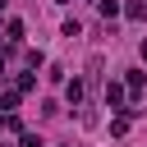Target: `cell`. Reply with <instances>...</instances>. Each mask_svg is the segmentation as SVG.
Wrapping results in <instances>:
<instances>
[{
	"mask_svg": "<svg viewBox=\"0 0 147 147\" xmlns=\"http://www.w3.org/2000/svg\"><path fill=\"white\" fill-rule=\"evenodd\" d=\"M64 96H69V106H78V101H83V83H69V87H64Z\"/></svg>",
	"mask_w": 147,
	"mask_h": 147,
	"instance_id": "obj_4",
	"label": "cell"
},
{
	"mask_svg": "<svg viewBox=\"0 0 147 147\" xmlns=\"http://www.w3.org/2000/svg\"><path fill=\"white\" fill-rule=\"evenodd\" d=\"M5 37H9V46H18V41H23V23H18V18H9V28H5Z\"/></svg>",
	"mask_w": 147,
	"mask_h": 147,
	"instance_id": "obj_3",
	"label": "cell"
},
{
	"mask_svg": "<svg viewBox=\"0 0 147 147\" xmlns=\"http://www.w3.org/2000/svg\"><path fill=\"white\" fill-rule=\"evenodd\" d=\"M106 106H110V110H119V106H124V87H119V83H110V87H106Z\"/></svg>",
	"mask_w": 147,
	"mask_h": 147,
	"instance_id": "obj_1",
	"label": "cell"
},
{
	"mask_svg": "<svg viewBox=\"0 0 147 147\" xmlns=\"http://www.w3.org/2000/svg\"><path fill=\"white\" fill-rule=\"evenodd\" d=\"M124 14H129L133 23H142V18H147V0H129V9H124Z\"/></svg>",
	"mask_w": 147,
	"mask_h": 147,
	"instance_id": "obj_2",
	"label": "cell"
},
{
	"mask_svg": "<svg viewBox=\"0 0 147 147\" xmlns=\"http://www.w3.org/2000/svg\"><path fill=\"white\" fill-rule=\"evenodd\" d=\"M18 147H41V138H37V133H23V138H18Z\"/></svg>",
	"mask_w": 147,
	"mask_h": 147,
	"instance_id": "obj_5",
	"label": "cell"
}]
</instances>
